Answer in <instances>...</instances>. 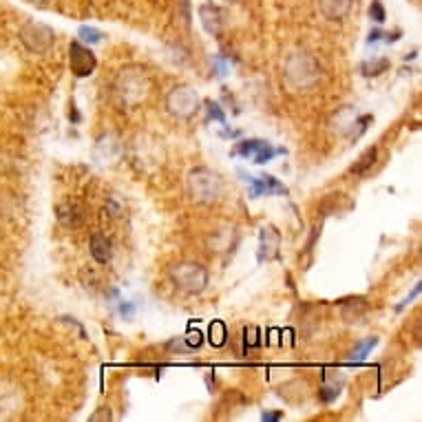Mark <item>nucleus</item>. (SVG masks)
Listing matches in <instances>:
<instances>
[{
  "label": "nucleus",
  "mask_w": 422,
  "mask_h": 422,
  "mask_svg": "<svg viewBox=\"0 0 422 422\" xmlns=\"http://www.w3.org/2000/svg\"><path fill=\"white\" fill-rule=\"evenodd\" d=\"M148 93V78L146 71L142 67H126L120 71L115 80V98L120 100L122 107H133L142 102Z\"/></svg>",
  "instance_id": "f257e3e1"
},
{
  "label": "nucleus",
  "mask_w": 422,
  "mask_h": 422,
  "mask_svg": "<svg viewBox=\"0 0 422 422\" xmlns=\"http://www.w3.org/2000/svg\"><path fill=\"white\" fill-rule=\"evenodd\" d=\"M283 78L292 89H307L321 78V65L310 54H292L285 60Z\"/></svg>",
  "instance_id": "f03ea898"
},
{
  "label": "nucleus",
  "mask_w": 422,
  "mask_h": 422,
  "mask_svg": "<svg viewBox=\"0 0 422 422\" xmlns=\"http://www.w3.org/2000/svg\"><path fill=\"white\" fill-rule=\"evenodd\" d=\"M168 276L173 285L186 294H201L208 285V270L197 261L175 263L168 270Z\"/></svg>",
  "instance_id": "7ed1b4c3"
},
{
  "label": "nucleus",
  "mask_w": 422,
  "mask_h": 422,
  "mask_svg": "<svg viewBox=\"0 0 422 422\" xmlns=\"http://www.w3.org/2000/svg\"><path fill=\"white\" fill-rule=\"evenodd\" d=\"M188 195L197 203H212L221 195V179L208 168H195L188 175Z\"/></svg>",
  "instance_id": "20e7f679"
},
{
  "label": "nucleus",
  "mask_w": 422,
  "mask_h": 422,
  "mask_svg": "<svg viewBox=\"0 0 422 422\" xmlns=\"http://www.w3.org/2000/svg\"><path fill=\"white\" fill-rule=\"evenodd\" d=\"M20 40L23 45L32 51V54H47V51L54 47L56 34L54 29H49L43 23H34V20H27V23L20 27Z\"/></svg>",
  "instance_id": "39448f33"
},
{
  "label": "nucleus",
  "mask_w": 422,
  "mask_h": 422,
  "mask_svg": "<svg viewBox=\"0 0 422 422\" xmlns=\"http://www.w3.org/2000/svg\"><path fill=\"white\" fill-rule=\"evenodd\" d=\"M166 109L168 113H173L175 118H181V120H186L190 115H195L199 109V98L197 93L186 87V85H179V87H175L170 93L166 96Z\"/></svg>",
  "instance_id": "423d86ee"
},
{
  "label": "nucleus",
  "mask_w": 422,
  "mask_h": 422,
  "mask_svg": "<svg viewBox=\"0 0 422 422\" xmlns=\"http://www.w3.org/2000/svg\"><path fill=\"white\" fill-rule=\"evenodd\" d=\"M69 56H71V71H74L76 78H87L93 74L98 60L91 49H87L82 43H71Z\"/></svg>",
  "instance_id": "0eeeda50"
},
{
  "label": "nucleus",
  "mask_w": 422,
  "mask_h": 422,
  "mask_svg": "<svg viewBox=\"0 0 422 422\" xmlns=\"http://www.w3.org/2000/svg\"><path fill=\"white\" fill-rule=\"evenodd\" d=\"M248 181H250V197H261V195H287V188L276 177H272V175L250 177Z\"/></svg>",
  "instance_id": "6e6552de"
},
{
  "label": "nucleus",
  "mask_w": 422,
  "mask_h": 422,
  "mask_svg": "<svg viewBox=\"0 0 422 422\" xmlns=\"http://www.w3.org/2000/svg\"><path fill=\"white\" fill-rule=\"evenodd\" d=\"M56 217L58 221L65 225L69 230H76L85 221V214H82V208L76 201H63L56 206Z\"/></svg>",
  "instance_id": "1a4fd4ad"
},
{
  "label": "nucleus",
  "mask_w": 422,
  "mask_h": 422,
  "mask_svg": "<svg viewBox=\"0 0 422 422\" xmlns=\"http://www.w3.org/2000/svg\"><path fill=\"white\" fill-rule=\"evenodd\" d=\"M89 248H91V256H93L100 265H107L113 259V245L102 232H96L93 236H91Z\"/></svg>",
  "instance_id": "9d476101"
},
{
  "label": "nucleus",
  "mask_w": 422,
  "mask_h": 422,
  "mask_svg": "<svg viewBox=\"0 0 422 422\" xmlns=\"http://www.w3.org/2000/svg\"><path fill=\"white\" fill-rule=\"evenodd\" d=\"M199 16H201V25L210 36H219L223 29V16L217 7L212 5H203L199 7Z\"/></svg>",
  "instance_id": "9b49d317"
},
{
  "label": "nucleus",
  "mask_w": 422,
  "mask_h": 422,
  "mask_svg": "<svg viewBox=\"0 0 422 422\" xmlns=\"http://www.w3.org/2000/svg\"><path fill=\"white\" fill-rule=\"evenodd\" d=\"M318 9L327 20H341L352 9V0H318Z\"/></svg>",
  "instance_id": "f8f14e48"
},
{
  "label": "nucleus",
  "mask_w": 422,
  "mask_h": 422,
  "mask_svg": "<svg viewBox=\"0 0 422 422\" xmlns=\"http://www.w3.org/2000/svg\"><path fill=\"white\" fill-rule=\"evenodd\" d=\"M376 159H378V148H376V146L367 148L363 155H360V159L352 166V173H354V175H365V173L376 164Z\"/></svg>",
  "instance_id": "ddd939ff"
},
{
  "label": "nucleus",
  "mask_w": 422,
  "mask_h": 422,
  "mask_svg": "<svg viewBox=\"0 0 422 422\" xmlns=\"http://www.w3.org/2000/svg\"><path fill=\"white\" fill-rule=\"evenodd\" d=\"M389 67H391V63H389L387 58H376V60H367V63L360 65V71H363V76L374 78V76L385 74Z\"/></svg>",
  "instance_id": "4468645a"
},
{
  "label": "nucleus",
  "mask_w": 422,
  "mask_h": 422,
  "mask_svg": "<svg viewBox=\"0 0 422 422\" xmlns=\"http://www.w3.org/2000/svg\"><path fill=\"white\" fill-rule=\"evenodd\" d=\"M265 144L267 142H263V140H245V142H239V144H236V146H234V155H241V157H254L256 155V153H259L263 146H265Z\"/></svg>",
  "instance_id": "2eb2a0df"
},
{
  "label": "nucleus",
  "mask_w": 422,
  "mask_h": 422,
  "mask_svg": "<svg viewBox=\"0 0 422 422\" xmlns=\"http://www.w3.org/2000/svg\"><path fill=\"white\" fill-rule=\"evenodd\" d=\"M378 345V338L374 336V338H367L365 343H358L352 352H349V360H356V363H360V360H365L367 356H369V352H372V349Z\"/></svg>",
  "instance_id": "dca6fc26"
},
{
  "label": "nucleus",
  "mask_w": 422,
  "mask_h": 422,
  "mask_svg": "<svg viewBox=\"0 0 422 422\" xmlns=\"http://www.w3.org/2000/svg\"><path fill=\"white\" fill-rule=\"evenodd\" d=\"M225 341H228V329H225V325L221 321H214L210 325V343L214 347H221V345H225Z\"/></svg>",
  "instance_id": "f3484780"
},
{
  "label": "nucleus",
  "mask_w": 422,
  "mask_h": 422,
  "mask_svg": "<svg viewBox=\"0 0 422 422\" xmlns=\"http://www.w3.org/2000/svg\"><path fill=\"white\" fill-rule=\"evenodd\" d=\"M80 38H82V43L96 45V43H100L102 38H104V34L98 32L96 27H82V29H80Z\"/></svg>",
  "instance_id": "a211bd4d"
},
{
  "label": "nucleus",
  "mask_w": 422,
  "mask_h": 422,
  "mask_svg": "<svg viewBox=\"0 0 422 422\" xmlns=\"http://www.w3.org/2000/svg\"><path fill=\"white\" fill-rule=\"evenodd\" d=\"M369 16H372L376 23L380 25V23H385V7H383V3H380V0H374L372 3V7H369Z\"/></svg>",
  "instance_id": "6ab92c4d"
},
{
  "label": "nucleus",
  "mask_w": 422,
  "mask_h": 422,
  "mask_svg": "<svg viewBox=\"0 0 422 422\" xmlns=\"http://www.w3.org/2000/svg\"><path fill=\"white\" fill-rule=\"evenodd\" d=\"M318 396H321L323 403H332L334 398H338V387L323 385V387H321V394H318Z\"/></svg>",
  "instance_id": "aec40b11"
},
{
  "label": "nucleus",
  "mask_w": 422,
  "mask_h": 422,
  "mask_svg": "<svg viewBox=\"0 0 422 422\" xmlns=\"http://www.w3.org/2000/svg\"><path fill=\"white\" fill-rule=\"evenodd\" d=\"M206 107H208V113H210V118H212V120H217L219 124H225V118H223V113L219 111V107L214 104L212 100H208V102H206Z\"/></svg>",
  "instance_id": "412c9836"
},
{
  "label": "nucleus",
  "mask_w": 422,
  "mask_h": 422,
  "mask_svg": "<svg viewBox=\"0 0 422 422\" xmlns=\"http://www.w3.org/2000/svg\"><path fill=\"white\" fill-rule=\"evenodd\" d=\"M91 420L93 422H98V420H111V411H109V407H102L98 414H93L91 416Z\"/></svg>",
  "instance_id": "4be33fe9"
},
{
  "label": "nucleus",
  "mask_w": 422,
  "mask_h": 422,
  "mask_svg": "<svg viewBox=\"0 0 422 422\" xmlns=\"http://www.w3.org/2000/svg\"><path fill=\"white\" fill-rule=\"evenodd\" d=\"M120 314L126 316V318H131L133 314H135V307H133L131 303H122V305H120Z\"/></svg>",
  "instance_id": "5701e85b"
},
{
  "label": "nucleus",
  "mask_w": 422,
  "mask_h": 422,
  "mask_svg": "<svg viewBox=\"0 0 422 422\" xmlns=\"http://www.w3.org/2000/svg\"><path fill=\"white\" fill-rule=\"evenodd\" d=\"M418 292H420V283H418V285L414 287V292H411V294H409V296L405 298V301H403V303H400V305H398V310H403V307H405V305H409V301H414V296H416Z\"/></svg>",
  "instance_id": "b1692460"
},
{
  "label": "nucleus",
  "mask_w": 422,
  "mask_h": 422,
  "mask_svg": "<svg viewBox=\"0 0 422 422\" xmlns=\"http://www.w3.org/2000/svg\"><path fill=\"white\" fill-rule=\"evenodd\" d=\"M214 69H217V76H225V65L221 63V58H214Z\"/></svg>",
  "instance_id": "393cba45"
},
{
  "label": "nucleus",
  "mask_w": 422,
  "mask_h": 422,
  "mask_svg": "<svg viewBox=\"0 0 422 422\" xmlns=\"http://www.w3.org/2000/svg\"><path fill=\"white\" fill-rule=\"evenodd\" d=\"M279 418H283L281 411H274V414H267V411H265V414L261 416V420H279Z\"/></svg>",
  "instance_id": "a878e982"
},
{
  "label": "nucleus",
  "mask_w": 422,
  "mask_h": 422,
  "mask_svg": "<svg viewBox=\"0 0 422 422\" xmlns=\"http://www.w3.org/2000/svg\"><path fill=\"white\" fill-rule=\"evenodd\" d=\"M380 36H383V32H380V29H376V32L369 34V43H378Z\"/></svg>",
  "instance_id": "bb28decb"
},
{
  "label": "nucleus",
  "mask_w": 422,
  "mask_h": 422,
  "mask_svg": "<svg viewBox=\"0 0 422 422\" xmlns=\"http://www.w3.org/2000/svg\"><path fill=\"white\" fill-rule=\"evenodd\" d=\"M71 120H74V122H80V113L76 111V104L74 107H71V115H69Z\"/></svg>",
  "instance_id": "cd10ccee"
}]
</instances>
